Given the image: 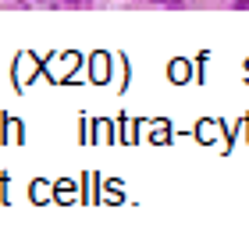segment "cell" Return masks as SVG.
<instances>
[{"label":"cell","instance_id":"6da1fadb","mask_svg":"<svg viewBox=\"0 0 249 238\" xmlns=\"http://www.w3.org/2000/svg\"><path fill=\"white\" fill-rule=\"evenodd\" d=\"M153 4H171V7H182V0H153Z\"/></svg>","mask_w":249,"mask_h":238}]
</instances>
